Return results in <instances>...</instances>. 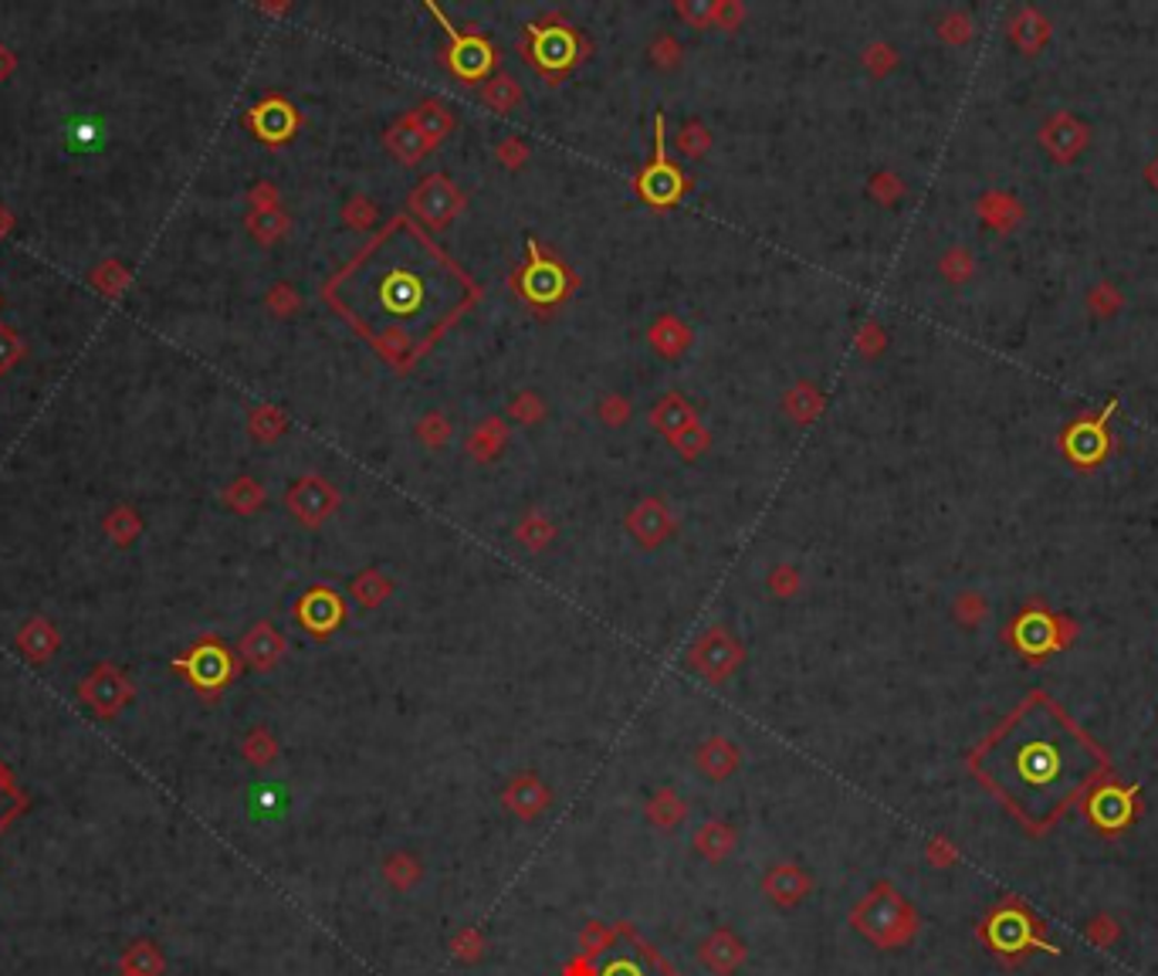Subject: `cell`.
Returning a JSON list of instances; mask_svg holds the SVG:
<instances>
[{
  "label": "cell",
  "instance_id": "obj_1",
  "mask_svg": "<svg viewBox=\"0 0 1158 976\" xmlns=\"http://www.w3.org/2000/svg\"><path fill=\"white\" fill-rule=\"evenodd\" d=\"M325 295L383 356L400 360L417 356L471 302L474 285L421 228L396 218L329 282Z\"/></svg>",
  "mask_w": 1158,
  "mask_h": 976
},
{
  "label": "cell",
  "instance_id": "obj_2",
  "mask_svg": "<svg viewBox=\"0 0 1158 976\" xmlns=\"http://www.w3.org/2000/svg\"><path fill=\"white\" fill-rule=\"evenodd\" d=\"M979 784L1034 837L1108 779L1111 759L1047 692H1030L969 753Z\"/></svg>",
  "mask_w": 1158,
  "mask_h": 976
},
{
  "label": "cell",
  "instance_id": "obj_3",
  "mask_svg": "<svg viewBox=\"0 0 1158 976\" xmlns=\"http://www.w3.org/2000/svg\"><path fill=\"white\" fill-rule=\"evenodd\" d=\"M979 939L1006 966H1016L1019 959H1027L1030 953H1054V956H1060V946L1047 939V923L1034 913L1024 898H1016V895H1006V898H999V905L989 908L986 919L979 923Z\"/></svg>",
  "mask_w": 1158,
  "mask_h": 976
},
{
  "label": "cell",
  "instance_id": "obj_4",
  "mask_svg": "<svg viewBox=\"0 0 1158 976\" xmlns=\"http://www.w3.org/2000/svg\"><path fill=\"white\" fill-rule=\"evenodd\" d=\"M1141 787L1138 784H1115V779H1101V784L1080 801V811L1098 834L1105 837H1118L1125 834L1138 814H1141V801H1138Z\"/></svg>",
  "mask_w": 1158,
  "mask_h": 976
},
{
  "label": "cell",
  "instance_id": "obj_5",
  "mask_svg": "<svg viewBox=\"0 0 1158 976\" xmlns=\"http://www.w3.org/2000/svg\"><path fill=\"white\" fill-rule=\"evenodd\" d=\"M173 668H177L200 695H208V698L218 695V692L231 682V675H234V662H231L228 647H224L218 637L197 641L183 658H177Z\"/></svg>",
  "mask_w": 1158,
  "mask_h": 976
},
{
  "label": "cell",
  "instance_id": "obj_6",
  "mask_svg": "<svg viewBox=\"0 0 1158 976\" xmlns=\"http://www.w3.org/2000/svg\"><path fill=\"white\" fill-rule=\"evenodd\" d=\"M590 976H667V969L637 936L621 933L596 953Z\"/></svg>",
  "mask_w": 1158,
  "mask_h": 976
},
{
  "label": "cell",
  "instance_id": "obj_7",
  "mask_svg": "<svg viewBox=\"0 0 1158 976\" xmlns=\"http://www.w3.org/2000/svg\"><path fill=\"white\" fill-rule=\"evenodd\" d=\"M79 698L99 715V720H115V715L135 698V685L122 668L105 662L85 675V682L79 685Z\"/></svg>",
  "mask_w": 1158,
  "mask_h": 976
},
{
  "label": "cell",
  "instance_id": "obj_8",
  "mask_svg": "<svg viewBox=\"0 0 1158 976\" xmlns=\"http://www.w3.org/2000/svg\"><path fill=\"white\" fill-rule=\"evenodd\" d=\"M1009 641L1027 662H1040L1054 655L1067 637H1064V624L1054 614H1047L1044 607H1027L1009 624Z\"/></svg>",
  "mask_w": 1158,
  "mask_h": 976
},
{
  "label": "cell",
  "instance_id": "obj_9",
  "mask_svg": "<svg viewBox=\"0 0 1158 976\" xmlns=\"http://www.w3.org/2000/svg\"><path fill=\"white\" fill-rule=\"evenodd\" d=\"M860 929H867L877 943H902L912 936L915 923H912L908 905L892 888H880L860 908Z\"/></svg>",
  "mask_w": 1158,
  "mask_h": 976
},
{
  "label": "cell",
  "instance_id": "obj_10",
  "mask_svg": "<svg viewBox=\"0 0 1158 976\" xmlns=\"http://www.w3.org/2000/svg\"><path fill=\"white\" fill-rule=\"evenodd\" d=\"M1115 404H1108L1098 417H1087L1067 427L1064 434V451L1074 465H1098L1105 459V451L1111 447L1108 437V417H1111Z\"/></svg>",
  "mask_w": 1158,
  "mask_h": 976
},
{
  "label": "cell",
  "instance_id": "obj_11",
  "mask_svg": "<svg viewBox=\"0 0 1158 976\" xmlns=\"http://www.w3.org/2000/svg\"><path fill=\"white\" fill-rule=\"evenodd\" d=\"M61 647V634L51 621L44 617H31L21 631H18V651L31 662V665H44L58 655Z\"/></svg>",
  "mask_w": 1158,
  "mask_h": 976
},
{
  "label": "cell",
  "instance_id": "obj_12",
  "mask_svg": "<svg viewBox=\"0 0 1158 976\" xmlns=\"http://www.w3.org/2000/svg\"><path fill=\"white\" fill-rule=\"evenodd\" d=\"M119 969L125 976H163L167 969V959H163V949L150 939H135L122 949L119 956Z\"/></svg>",
  "mask_w": 1158,
  "mask_h": 976
},
{
  "label": "cell",
  "instance_id": "obj_13",
  "mask_svg": "<svg viewBox=\"0 0 1158 976\" xmlns=\"http://www.w3.org/2000/svg\"><path fill=\"white\" fill-rule=\"evenodd\" d=\"M102 530H105V536H109L115 546H129L135 536L143 533V519H140V512L129 509V505H115V509L105 515Z\"/></svg>",
  "mask_w": 1158,
  "mask_h": 976
},
{
  "label": "cell",
  "instance_id": "obj_14",
  "mask_svg": "<svg viewBox=\"0 0 1158 976\" xmlns=\"http://www.w3.org/2000/svg\"><path fill=\"white\" fill-rule=\"evenodd\" d=\"M279 651H282V641L275 637V634H271L264 624L261 627H254L248 637H244V655L258 665V668H268V665H275V658H279Z\"/></svg>",
  "mask_w": 1158,
  "mask_h": 976
},
{
  "label": "cell",
  "instance_id": "obj_15",
  "mask_svg": "<svg viewBox=\"0 0 1158 976\" xmlns=\"http://www.w3.org/2000/svg\"><path fill=\"white\" fill-rule=\"evenodd\" d=\"M132 282V275H129V269L122 265V262H102L95 272H92V285L105 295V299H115V295H122V289Z\"/></svg>",
  "mask_w": 1158,
  "mask_h": 976
},
{
  "label": "cell",
  "instance_id": "obj_16",
  "mask_svg": "<svg viewBox=\"0 0 1158 976\" xmlns=\"http://www.w3.org/2000/svg\"><path fill=\"white\" fill-rule=\"evenodd\" d=\"M21 356H24V340L11 330V325H0V376L11 373Z\"/></svg>",
  "mask_w": 1158,
  "mask_h": 976
},
{
  "label": "cell",
  "instance_id": "obj_17",
  "mask_svg": "<svg viewBox=\"0 0 1158 976\" xmlns=\"http://www.w3.org/2000/svg\"><path fill=\"white\" fill-rule=\"evenodd\" d=\"M261 499V492H258V485H251V482H238V485H231V492H228V502L234 505V509H248L251 502H258Z\"/></svg>",
  "mask_w": 1158,
  "mask_h": 976
},
{
  "label": "cell",
  "instance_id": "obj_18",
  "mask_svg": "<svg viewBox=\"0 0 1158 976\" xmlns=\"http://www.w3.org/2000/svg\"><path fill=\"white\" fill-rule=\"evenodd\" d=\"M21 801H28V797H21ZM21 801H11V797H0V834H4L8 831V824L28 807V804H21Z\"/></svg>",
  "mask_w": 1158,
  "mask_h": 976
},
{
  "label": "cell",
  "instance_id": "obj_19",
  "mask_svg": "<svg viewBox=\"0 0 1158 976\" xmlns=\"http://www.w3.org/2000/svg\"><path fill=\"white\" fill-rule=\"evenodd\" d=\"M75 133H79V150H85V147H92V143H99V140H102V129H99L92 119H79V129H75Z\"/></svg>",
  "mask_w": 1158,
  "mask_h": 976
},
{
  "label": "cell",
  "instance_id": "obj_20",
  "mask_svg": "<svg viewBox=\"0 0 1158 976\" xmlns=\"http://www.w3.org/2000/svg\"><path fill=\"white\" fill-rule=\"evenodd\" d=\"M14 69H18V54L8 44H0V82H8L14 76Z\"/></svg>",
  "mask_w": 1158,
  "mask_h": 976
},
{
  "label": "cell",
  "instance_id": "obj_21",
  "mask_svg": "<svg viewBox=\"0 0 1158 976\" xmlns=\"http://www.w3.org/2000/svg\"><path fill=\"white\" fill-rule=\"evenodd\" d=\"M11 228H14L11 211H8V208H0V238H8V234H11Z\"/></svg>",
  "mask_w": 1158,
  "mask_h": 976
},
{
  "label": "cell",
  "instance_id": "obj_22",
  "mask_svg": "<svg viewBox=\"0 0 1158 976\" xmlns=\"http://www.w3.org/2000/svg\"><path fill=\"white\" fill-rule=\"evenodd\" d=\"M119 976H125V973H119Z\"/></svg>",
  "mask_w": 1158,
  "mask_h": 976
},
{
  "label": "cell",
  "instance_id": "obj_23",
  "mask_svg": "<svg viewBox=\"0 0 1158 976\" xmlns=\"http://www.w3.org/2000/svg\"><path fill=\"white\" fill-rule=\"evenodd\" d=\"M0 302H4V299H0Z\"/></svg>",
  "mask_w": 1158,
  "mask_h": 976
}]
</instances>
